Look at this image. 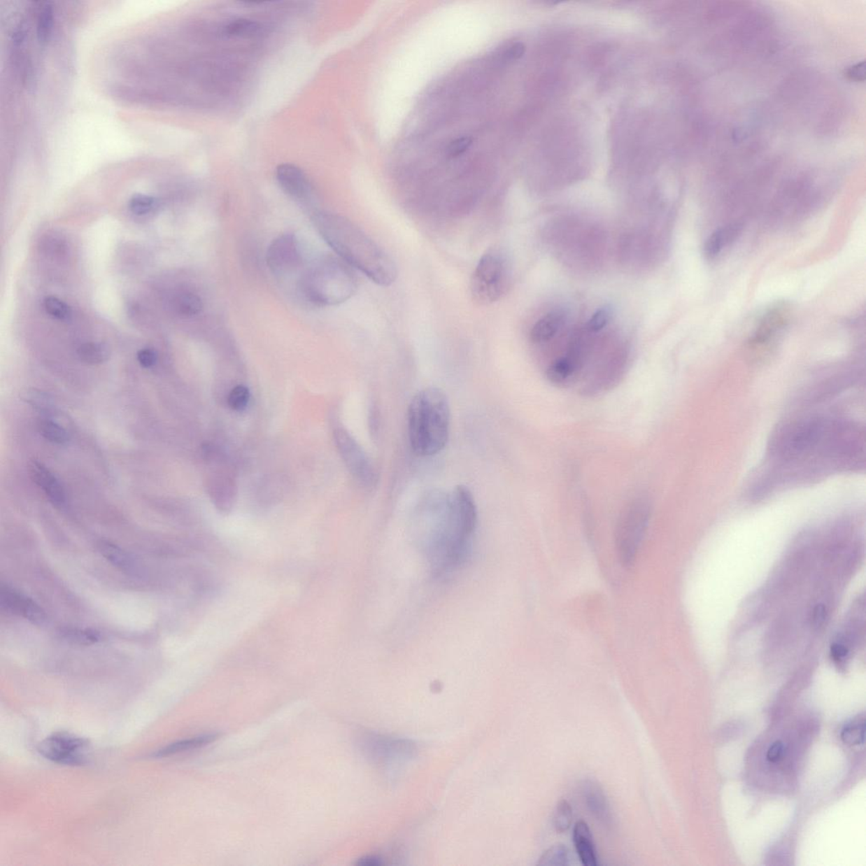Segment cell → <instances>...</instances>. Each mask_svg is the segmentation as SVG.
<instances>
[{
    "label": "cell",
    "mask_w": 866,
    "mask_h": 866,
    "mask_svg": "<svg viewBox=\"0 0 866 866\" xmlns=\"http://www.w3.org/2000/svg\"><path fill=\"white\" fill-rule=\"evenodd\" d=\"M424 553L436 578L458 570L471 553L477 526V509L469 489L460 485L448 493H436L427 502Z\"/></svg>",
    "instance_id": "1"
},
{
    "label": "cell",
    "mask_w": 866,
    "mask_h": 866,
    "mask_svg": "<svg viewBox=\"0 0 866 866\" xmlns=\"http://www.w3.org/2000/svg\"><path fill=\"white\" fill-rule=\"evenodd\" d=\"M313 222L320 236L339 258L375 284L390 286L398 277L397 265L370 236L346 217L318 211Z\"/></svg>",
    "instance_id": "2"
},
{
    "label": "cell",
    "mask_w": 866,
    "mask_h": 866,
    "mask_svg": "<svg viewBox=\"0 0 866 866\" xmlns=\"http://www.w3.org/2000/svg\"><path fill=\"white\" fill-rule=\"evenodd\" d=\"M832 420L801 418L779 425L769 442L771 459L784 468H795L811 461L832 465Z\"/></svg>",
    "instance_id": "3"
},
{
    "label": "cell",
    "mask_w": 866,
    "mask_h": 866,
    "mask_svg": "<svg viewBox=\"0 0 866 866\" xmlns=\"http://www.w3.org/2000/svg\"><path fill=\"white\" fill-rule=\"evenodd\" d=\"M407 418L409 439L416 455H435L446 446L451 411L442 390L429 387L418 392L409 404Z\"/></svg>",
    "instance_id": "4"
},
{
    "label": "cell",
    "mask_w": 866,
    "mask_h": 866,
    "mask_svg": "<svg viewBox=\"0 0 866 866\" xmlns=\"http://www.w3.org/2000/svg\"><path fill=\"white\" fill-rule=\"evenodd\" d=\"M299 290L317 306H334L355 294L358 279L354 269L339 257H325L313 263L299 281Z\"/></svg>",
    "instance_id": "5"
},
{
    "label": "cell",
    "mask_w": 866,
    "mask_h": 866,
    "mask_svg": "<svg viewBox=\"0 0 866 866\" xmlns=\"http://www.w3.org/2000/svg\"><path fill=\"white\" fill-rule=\"evenodd\" d=\"M511 279V267L504 255L497 252L483 255L471 279L473 299L480 305L492 304L507 292Z\"/></svg>",
    "instance_id": "6"
},
{
    "label": "cell",
    "mask_w": 866,
    "mask_h": 866,
    "mask_svg": "<svg viewBox=\"0 0 866 866\" xmlns=\"http://www.w3.org/2000/svg\"><path fill=\"white\" fill-rule=\"evenodd\" d=\"M650 519V505L646 500L630 504L619 520L615 546L619 561L625 568L633 565Z\"/></svg>",
    "instance_id": "7"
},
{
    "label": "cell",
    "mask_w": 866,
    "mask_h": 866,
    "mask_svg": "<svg viewBox=\"0 0 866 866\" xmlns=\"http://www.w3.org/2000/svg\"><path fill=\"white\" fill-rule=\"evenodd\" d=\"M334 438L343 463L355 481L367 489L375 488L378 481V471L361 445L343 427L335 429Z\"/></svg>",
    "instance_id": "8"
},
{
    "label": "cell",
    "mask_w": 866,
    "mask_h": 866,
    "mask_svg": "<svg viewBox=\"0 0 866 866\" xmlns=\"http://www.w3.org/2000/svg\"><path fill=\"white\" fill-rule=\"evenodd\" d=\"M88 740L66 732L48 736L38 746L39 754L52 762L83 766L88 762Z\"/></svg>",
    "instance_id": "9"
},
{
    "label": "cell",
    "mask_w": 866,
    "mask_h": 866,
    "mask_svg": "<svg viewBox=\"0 0 866 866\" xmlns=\"http://www.w3.org/2000/svg\"><path fill=\"white\" fill-rule=\"evenodd\" d=\"M266 262L276 276L284 277L295 272L302 263L297 237L289 233L275 238L267 250Z\"/></svg>",
    "instance_id": "10"
},
{
    "label": "cell",
    "mask_w": 866,
    "mask_h": 866,
    "mask_svg": "<svg viewBox=\"0 0 866 866\" xmlns=\"http://www.w3.org/2000/svg\"><path fill=\"white\" fill-rule=\"evenodd\" d=\"M792 309L787 302H779L765 311L750 339L752 346H762L776 337L790 321Z\"/></svg>",
    "instance_id": "11"
},
{
    "label": "cell",
    "mask_w": 866,
    "mask_h": 866,
    "mask_svg": "<svg viewBox=\"0 0 866 866\" xmlns=\"http://www.w3.org/2000/svg\"><path fill=\"white\" fill-rule=\"evenodd\" d=\"M0 605L7 613L17 615L32 624L43 625L46 620L43 609L32 599L9 585L0 589Z\"/></svg>",
    "instance_id": "12"
},
{
    "label": "cell",
    "mask_w": 866,
    "mask_h": 866,
    "mask_svg": "<svg viewBox=\"0 0 866 866\" xmlns=\"http://www.w3.org/2000/svg\"><path fill=\"white\" fill-rule=\"evenodd\" d=\"M276 179L286 195L292 199L307 204L313 196V188L308 177L297 165L283 164L278 166Z\"/></svg>",
    "instance_id": "13"
},
{
    "label": "cell",
    "mask_w": 866,
    "mask_h": 866,
    "mask_svg": "<svg viewBox=\"0 0 866 866\" xmlns=\"http://www.w3.org/2000/svg\"><path fill=\"white\" fill-rule=\"evenodd\" d=\"M29 472L31 479L43 489L52 504L56 506H62L64 504L66 495L62 485L48 469L34 460L29 464Z\"/></svg>",
    "instance_id": "14"
},
{
    "label": "cell",
    "mask_w": 866,
    "mask_h": 866,
    "mask_svg": "<svg viewBox=\"0 0 866 866\" xmlns=\"http://www.w3.org/2000/svg\"><path fill=\"white\" fill-rule=\"evenodd\" d=\"M582 795L589 811L604 824H609L612 816L608 799L597 783L586 780L582 784Z\"/></svg>",
    "instance_id": "15"
},
{
    "label": "cell",
    "mask_w": 866,
    "mask_h": 866,
    "mask_svg": "<svg viewBox=\"0 0 866 866\" xmlns=\"http://www.w3.org/2000/svg\"><path fill=\"white\" fill-rule=\"evenodd\" d=\"M210 497L216 508L222 513L232 511L236 501V485L234 481L225 474H217L210 478Z\"/></svg>",
    "instance_id": "16"
},
{
    "label": "cell",
    "mask_w": 866,
    "mask_h": 866,
    "mask_svg": "<svg viewBox=\"0 0 866 866\" xmlns=\"http://www.w3.org/2000/svg\"><path fill=\"white\" fill-rule=\"evenodd\" d=\"M743 225L734 222L716 230L711 234L704 245V255L707 260H714L723 253L724 248L737 241L741 234Z\"/></svg>",
    "instance_id": "17"
},
{
    "label": "cell",
    "mask_w": 866,
    "mask_h": 866,
    "mask_svg": "<svg viewBox=\"0 0 866 866\" xmlns=\"http://www.w3.org/2000/svg\"><path fill=\"white\" fill-rule=\"evenodd\" d=\"M573 839L582 864L585 866H597L598 857L592 832L584 821H577L574 825Z\"/></svg>",
    "instance_id": "18"
},
{
    "label": "cell",
    "mask_w": 866,
    "mask_h": 866,
    "mask_svg": "<svg viewBox=\"0 0 866 866\" xmlns=\"http://www.w3.org/2000/svg\"><path fill=\"white\" fill-rule=\"evenodd\" d=\"M565 314L561 311H553L545 315L536 322L531 331L533 343L547 342L556 335L564 325Z\"/></svg>",
    "instance_id": "19"
},
{
    "label": "cell",
    "mask_w": 866,
    "mask_h": 866,
    "mask_svg": "<svg viewBox=\"0 0 866 866\" xmlns=\"http://www.w3.org/2000/svg\"><path fill=\"white\" fill-rule=\"evenodd\" d=\"M218 737V734H205L197 736L191 739L180 740L175 743L169 744L163 748H159L152 753V756L155 758H164L168 756L180 754V753L188 751L195 750V748L206 746L216 740Z\"/></svg>",
    "instance_id": "20"
},
{
    "label": "cell",
    "mask_w": 866,
    "mask_h": 866,
    "mask_svg": "<svg viewBox=\"0 0 866 866\" xmlns=\"http://www.w3.org/2000/svg\"><path fill=\"white\" fill-rule=\"evenodd\" d=\"M97 547H98L99 551L102 554V556L106 558L115 567L127 572L134 569V560H133V558L129 556L127 551H125L118 545L103 540L97 544Z\"/></svg>",
    "instance_id": "21"
},
{
    "label": "cell",
    "mask_w": 866,
    "mask_h": 866,
    "mask_svg": "<svg viewBox=\"0 0 866 866\" xmlns=\"http://www.w3.org/2000/svg\"><path fill=\"white\" fill-rule=\"evenodd\" d=\"M176 313L185 318H191L199 315L204 310V302L196 293L184 291L178 294L175 299Z\"/></svg>",
    "instance_id": "22"
},
{
    "label": "cell",
    "mask_w": 866,
    "mask_h": 866,
    "mask_svg": "<svg viewBox=\"0 0 866 866\" xmlns=\"http://www.w3.org/2000/svg\"><path fill=\"white\" fill-rule=\"evenodd\" d=\"M78 354L83 362L97 365L107 362L111 357V352L106 343L90 342L80 346Z\"/></svg>",
    "instance_id": "23"
},
{
    "label": "cell",
    "mask_w": 866,
    "mask_h": 866,
    "mask_svg": "<svg viewBox=\"0 0 866 866\" xmlns=\"http://www.w3.org/2000/svg\"><path fill=\"white\" fill-rule=\"evenodd\" d=\"M260 24L249 19H236L224 28V34L230 38H250L260 34Z\"/></svg>",
    "instance_id": "24"
},
{
    "label": "cell",
    "mask_w": 866,
    "mask_h": 866,
    "mask_svg": "<svg viewBox=\"0 0 866 866\" xmlns=\"http://www.w3.org/2000/svg\"><path fill=\"white\" fill-rule=\"evenodd\" d=\"M576 370V362L572 357L558 359L548 367V378L553 383L564 384L572 379Z\"/></svg>",
    "instance_id": "25"
},
{
    "label": "cell",
    "mask_w": 866,
    "mask_h": 866,
    "mask_svg": "<svg viewBox=\"0 0 866 866\" xmlns=\"http://www.w3.org/2000/svg\"><path fill=\"white\" fill-rule=\"evenodd\" d=\"M60 635L66 641L76 645L89 646L102 641V634L92 629L64 628Z\"/></svg>",
    "instance_id": "26"
},
{
    "label": "cell",
    "mask_w": 866,
    "mask_h": 866,
    "mask_svg": "<svg viewBox=\"0 0 866 866\" xmlns=\"http://www.w3.org/2000/svg\"><path fill=\"white\" fill-rule=\"evenodd\" d=\"M541 866H565L570 865L569 851L565 845H553L546 851L537 863Z\"/></svg>",
    "instance_id": "27"
},
{
    "label": "cell",
    "mask_w": 866,
    "mask_h": 866,
    "mask_svg": "<svg viewBox=\"0 0 866 866\" xmlns=\"http://www.w3.org/2000/svg\"><path fill=\"white\" fill-rule=\"evenodd\" d=\"M38 427L40 433L50 442L64 444L69 441L68 432L52 420L44 418L39 420Z\"/></svg>",
    "instance_id": "28"
},
{
    "label": "cell",
    "mask_w": 866,
    "mask_h": 866,
    "mask_svg": "<svg viewBox=\"0 0 866 866\" xmlns=\"http://www.w3.org/2000/svg\"><path fill=\"white\" fill-rule=\"evenodd\" d=\"M52 27H54V10L50 3H46L41 11H40L38 18V26H36V34L40 43H45L50 40Z\"/></svg>",
    "instance_id": "29"
},
{
    "label": "cell",
    "mask_w": 866,
    "mask_h": 866,
    "mask_svg": "<svg viewBox=\"0 0 866 866\" xmlns=\"http://www.w3.org/2000/svg\"><path fill=\"white\" fill-rule=\"evenodd\" d=\"M573 821V809L567 800H562L558 803L553 816V825L558 832L568 831Z\"/></svg>",
    "instance_id": "30"
},
{
    "label": "cell",
    "mask_w": 866,
    "mask_h": 866,
    "mask_svg": "<svg viewBox=\"0 0 866 866\" xmlns=\"http://www.w3.org/2000/svg\"><path fill=\"white\" fill-rule=\"evenodd\" d=\"M44 309L52 318L59 321H68L71 318V309L66 303L54 297H47L43 301Z\"/></svg>",
    "instance_id": "31"
},
{
    "label": "cell",
    "mask_w": 866,
    "mask_h": 866,
    "mask_svg": "<svg viewBox=\"0 0 866 866\" xmlns=\"http://www.w3.org/2000/svg\"><path fill=\"white\" fill-rule=\"evenodd\" d=\"M865 720H859L846 726L842 732L841 737L843 741L849 746H859L865 742Z\"/></svg>",
    "instance_id": "32"
},
{
    "label": "cell",
    "mask_w": 866,
    "mask_h": 866,
    "mask_svg": "<svg viewBox=\"0 0 866 866\" xmlns=\"http://www.w3.org/2000/svg\"><path fill=\"white\" fill-rule=\"evenodd\" d=\"M22 398L23 400L31 406H34L36 410L43 412L50 411L54 407L52 399L45 392L36 390H27L22 392Z\"/></svg>",
    "instance_id": "33"
},
{
    "label": "cell",
    "mask_w": 866,
    "mask_h": 866,
    "mask_svg": "<svg viewBox=\"0 0 866 866\" xmlns=\"http://www.w3.org/2000/svg\"><path fill=\"white\" fill-rule=\"evenodd\" d=\"M157 201L155 197L136 194L129 202V208L137 216L148 215L156 208Z\"/></svg>",
    "instance_id": "34"
},
{
    "label": "cell",
    "mask_w": 866,
    "mask_h": 866,
    "mask_svg": "<svg viewBox=\"0 0 866 866\" xmlns=\"http://www.w3.org/2000/svg\"><path fill=\"white\" fill-rule=\"evenodd\" d=\"M250 400L249 388L245 385H237L230 390L228 396V404L234 411L241 412L246 410Z\"/></svg>",
    "instance_id": "35"
},
{
    "label": "cell",
    "mask_w": 866,
    "mask_h": 866,
    "mask_svg": "<svg viewBox=\"0 0 866 866\" xmlns=\"http://www.w3.org/2000/svg\"><path fill=\"white\" fill-rule=\"evenodd\" d=\"M612 315L613 310L611 307H602L590 318L588 323V329L592 332L601 331L609 325L610 320L612 319Z\"/></svg>",
    "instance_id": "36"
},
{
    "label": "cell",
    "mask_w": 866,
    "mask_h": 866,
    "mask_svg": "<svg viewBox=\"0 0 866 866\" xmlns=\"http://www.w3.org/2000/svg\"><path fill=\"white\" fill-rule=\"evenodd\" d=\"M473 141L474 140L471 136L459 137V139L453 141L447 148L448 156L454 159V157L464 155L471 147Z\"/></svg>",
    "instance_id": "37"
},
{
    "label": "cell",
    "mask_w": 866,
    "mask_h": 866,
    "mask_svg": "<svg viewBox=\"0 0 866 866\" xmlns=\"http://www.w3.org/2000/svg\"><path fill=\"white\" fill-rule=\"evenodd\" d=\"M66 248L64 241L58 236H48L41 241L42 250L48 255H60Z\"/></svg>",
    "instance_id": "38"
},
{
    "label": "cell",
    "mask_w": 866,
    "mask_h": 866,
    "mask_svg": "<svg viewBox=\"0 0 866 866\" xmlns=\"http://www.w3.org/2000/svg\"><path fill=\"white\" fill-rule=\"evenodd\" d=\"M849 654V648L844 641H836L831 646V655L832 660L837 665H842L847 659Z\"/></svg>",
    "instance_id": "39"
},
{
    "label": "cell",
    "mask_w": 866,
    "mask_h": 866,
    "mask_svg": "<svg viewBox=\"0 0 866 866\" xmlns=\"http://www.w3.org/2000/svg\"><path fill=\"white\" fill-rule=\"evenodd\" d=\"M157 356L155 350L148 349V348L141 350L139 353H137V360H139V363L143 367L148 368L155 365L157 362Z\"/></svg>",
    "instance_id": "40"
},
{
    "label": "cell",
    "mask_w": 866,
    "mask_h": 866,
    "mask_svg": "<svg viewBox=\"0 0 866 866\" xmlns=\"http://www.w3.org/2000/svg\"><path fill=\"white\" fill-rule=\"evenodd\" d=\"M784 753V746L781 741H776L769 747L767 754V758L769 762H779L783 758Z\"/></svg>",
    "instance_id": "41"
},
{
    "label": "cell",
    "mask_w": 866,
    "mask_h": 866,
    "mask_svg": "<svg viewBox=\"0 0 866 866\" xmlns=\"http://www.w3.org/2000/svg\"><path fill=\"white\" fill-rule=\"evenodd\" d=\"M525 47L522 43H516L509 47L505 52L506 58L509 60L519 59L524 55Z\"/></svg>",
    "instance_id": "42"
},
{
    "label": "cell",
    "mask_w": 866,
    "mask_h": 866,
    "mask_svg": "<svg viewBox=\"0 0 866 866\" xmlns=\"http://www.w3.org/2000/svg\"><path fill=\"white\" fill-rule=\"evenodd\" d=\"M825 618H827V609L824 605H817L813 610V624L816 626L823 625Z\"/></svg>",
    "instance_id": "43"
},
{
    "label": "cell",
    "mask_w": 866,
    "mask_h": 866,
    "mask_svg": "<svg viewBox=\"0 0 866 866\" xmlns=\"http://www.w3.org/2000/svg\"><path fill=\"white\" fill-rule=\"evenodd\" d=\"M381 864H382L381 860L378 859V858H376L375 856L362 858V859L359 860L357 862L358 865H362V866H365V865L372 866V865H378Z\"/></svg>",
    "instance_id": "44"
}]
</instances>
